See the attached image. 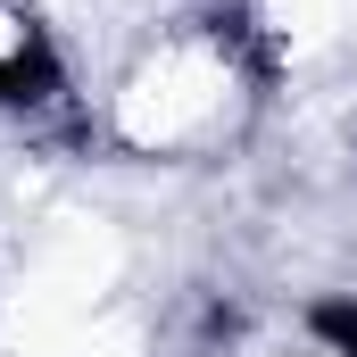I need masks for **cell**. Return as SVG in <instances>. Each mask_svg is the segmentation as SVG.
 <instances>
[{"label": "cell", "mask_w": 357, "mask_h": 357, "mask_svg": "<svg viewBox=\"0 0 357 357\" xmlns=\"http://www.w3.org/2000/svg\"><path fill=\"white\" fill-rule=\"evenodd\" d=\"M59 91H67L59 42H50L42 25H25V33L0 50V108H8V116H33V108H50Z\"/></svg>", "instance_id": "cell-1"}, {"label": "cell", "mask_w": 357, "mask_h": 357, "mask_svg": "<svg viewBox=\"0 0 357 357\" xmlns=\"http://www.w3.org/2000/svg\"><path fill=\"white\" fill-rule=\"evenodd\" d=\"M307 333L324 357H357V291H324L307 299Z\"/></svg>", "instance_id": "cell-2"}]
</instances>
